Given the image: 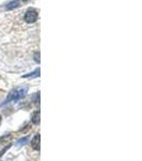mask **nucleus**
I'll use <instances>...</instances> for the list:
<instances>
[{"label": "nucleus", "mask_w": 142, "mask_h": 161, "mask_svg": "<svg viewBox=\"0 0 142 161\" xmlns=\"http://www.w3.org/2000/svg\"><path fill=\"white\" fill-rule=\"evenodd\" d=\"M26 93H27V87H22V88H16V89L12 90L10 95L8 96L6 100L4 101L3 104H6V103H9L11 101H17V100L22 99V97H25ZM2 104V105H3Z\"/></svg>", "instance_id": "nucleus-1"}, {"label": "nucleus", "mask_w": 142, "mask_h": 161, "mask_svg": "<svg viewBox=\"0 0 142 161\" xmlns=\"http://www.w3.org/2000/svg\"><path fill=\"white\" fill-rule=\"evenodd\" d=\"M37 17H39L37 12L33 9L28 10V11L26 12V14H25V21L27 23H34L37 19Z\"/></svg>", "instance_id": "nucleus-2"}, {"label": "nucleus", "mask_w": 142, "mask_h": 161, "mask_svg": "<svg viewBox=\"0 0 142 161\" xmlns=\"http://www.w3.org/2000/svg\"><path fill=\"white\" fill-rule=\"evenodd\" d=\"M31 146L32 148L35 149V150H39L40 149V134H37L34 136L33 140L31 141Z\"/></svg>", "instance_id": "nucleus-3"}, {"label": "nucleus", "mask_w": 142, "mask_h": 161, "mask_svg": "<svg viewBox=\"0 0 142 161\" xmlns=\"http://www.w3.org/2000/svg\"><path fill=\"white\" fill-rule=\"evenodd\" d=\"M19 4H20V2H19L18 0H13V1H11L10 3H8V4H6V10L15 9V8L19 6Z\"/></svg>", "instance_id": "nucleus-4"}, {"label": "nucleus", "mask_w": 142, "mask_h": 161, "mask_svg": "<svg viewBox=\"0 0 142 161\" xmlns=\"http://www.w3.org/2000/svg\"><path fill=\"white\" fill-rule=\"evenodd\" d=\"M31 121H32L34 125H37L40 123V112L39 111L34 112L33 115H32V118H31Z\"/></svg>", "instance_id": "nucleus-5"}, {"label": "nucleus", "mask_w": 142, "mask_h": 161, "mask_svg": "<svg viewBox=\"0 0 142 161\" xmlns=\"http://www.w3.org/2000/svg\"><path fill=\"white\" fill-rule=\"evenodd\" d=\"M40 75V70L39 69H37L34 72H32V73H29V74H26L24 75V78H37V76H39Z\"/></svg>", "instance_id": "nucleus-6"}, {"label": "nucleus", "mask_w": 142, "mask_h": 161, "mask_svg": "<svg viewBox=\"0 0 142 161\" xmlns=\"http://www.w3.org/2000/svg\"><path fill=\"white\" fill-rule=\"evenodd\" d=\"M28 140H29V137H28V136H26L25 139L19 140L18 142H17V144H18V145H24L25 143H27V141H28Z\"/></svg>", "instance_id": "nucleus-7"}, {"label": "nucleus", "mask_w": 142, "mask_h": 161, "mask_svg": "<svg viewBox=\"0 0 142 161\" xmlns=\"http://www.w3.org/2000/svg\"><path fill=\"white\" fill-rule=\"evenodd\" d=\"M39 57H40V55H39V52H37V53L34 54V59H35V61H37V62H40V58H39Z\"/></svg>", "instance_id": "nucleus-8"}, {"label": "nucleus", "mask_w": 142, "mask_h": 161, "mask_svg": "<svg viewBox=\"0 0 142 161\" xmlns=\"http://www.w3.org/2000/svg\"><path fill=\"white\" fill-rule=\"evenodd\" d=\"M0 123H1V116H0Z\"/></svg>", "instance_id": "nucleus-9"}]
</instances>
